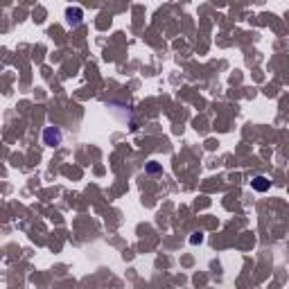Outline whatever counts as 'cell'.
<instances>
[{
  "label": "cell",
  "mask_w": 289,
  "mask_h": 289,
  "mask_svg": "<svg viewBox=\"0 0 289 289\" xmlns=\"http://www.w3.org/2000/svg\"><path fill=\"white\" fill-rule=\"evenodd\" d=\"M82 16H84V12L79 7H68V9H66V21H68L70 27H77V25L82 23Z\"/></svg>",
  "instance_id": "obj_2"
},
{
  "label": "cell",
  "mask_w": 289,
  "mask_h": 289,
  "mask_svg": "<svg viewBox=\"0 0 289 289\" xmlns=\"http://www.w3.org/2000/svg\"><path fill=\"white\" fill-rule=\"evenodd\" d=\"M253 190H258V192H267V190H269V178L267 177H255L253 178Z\"/></svg>",
  "instance_id": "obj_3"
},
{
  "label": "cell",
  "mask_w": 289,
  "mask_h": 289,
  "mask_svg": "<svg viewBox=\"0 0 289 289\" xmlns=\"http://www.w3.org/2000/svg\"><path fill=\"white\" fill-rule=\"evenodd\" d=\"M61 129H57V127H45L43 129V145H47V147H59L61 145Z\"/></svg>",
  "instance_id": "obj_1"
},
{
  "label": "cell",
  "mask_w": 289,
  "mask_h": 289,
  "mask_svg": "<svg viewBox=\"0 0 289 289\" xmlns=\"http://www.w3.org/2000/svg\"><path fill=\"white\" fill-rule=\"evenodd\" d=\"M147 172H149V174H156V172H160V165H158V163H149Z\"/></svg>",
  "instance_id": "obj_4"
},
{
  "label": "cell",
  "mask_w": 289,
  "mask_h": 289,
  "mask_svg": "<svg viewBox=\"0 0 289 289\" xmlns=\"http://www.w3.org/2000/svg\"><path fill=\"white\" fill-rule=\"evenodd\" d=\"M201 240H203V235H201V233H195V235L190 237V242H192V244H199Z\"/></svg>",
  "instance_id": "obj_5"
}]
</instances>
